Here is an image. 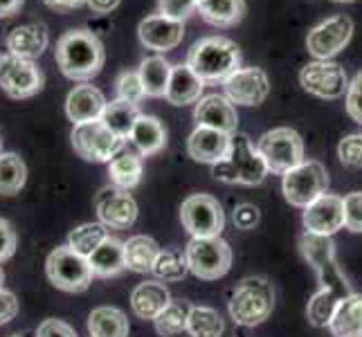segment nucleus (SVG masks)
<instances>
[{"mask_svg":"<svg viewBox=\"0 0 362 337\" xmlns=\"http://www.w3.org/2000/svg\"><path fill=\"white\" fill-rule=\"evenodd\" d=\"M54 59L72 81L88 83L104 68L106 52L97 36L88 30H70L57 41Z\"/></svg>","mask_w":362,"mask_h":337,"instance_id":"1","label":"nucleus"},{"mask_svg":"<svg viewBox=\"0 0 362 337\" xmlns=\"http://www.w3.org/2000/svg\"><path fill=\"white\" fill-rule=\"evenodd\" d=\"M187 66L205 83L226 81L230 74L241 68L239 45L226 36H205L192 45L189 54H187Z\"/></svg>","mask_w":362,"mask_h":337,"instance_id":"2","label":"nucleus"},{"mask_svg":"<svg viewBox=\"0 0 362 337\" xmlns=\"http://www.w3.org/2000/svg\"><path fill=\"white\" fill-rule=\"evenodd\" d=\"M211 176L228 184L255 187L264 182L268 176V167L264 158L259 155L257 146L250 142V137L243 133H234L228 158L211 167Z\"/></svg>","mask_w":362,"mask_h":337,"instance_id":"3","label":"nucleus"},{"mask_svg":"<svg viewBox=\"0 0 362 337\" xmlns=\"http://www.w3.org/2000/svg\"><path fill=\"white\" fill-rule=\"evenodd\" d=\"M274 308V290L266 277H245L232 290L230 315L239 326H259L264 324Z\"/></svg>","mask_w":362,"mask_h":337,"instance_id":"4","label":"nucleus"},{"mask_svg":"<svg viewBox=\"0 0 362 337\" xmlns=\"http://www.w3.org/2000/svg\"><path fill=\"white\" fill-rule=\"evenodd\" d=\"M299 249H302L308 266H313V270L317 272L322 290H331L340 299L354 295L351 283L346 281L344 272L340 270L338 261H335V245L331 241V236L304 232L299 236Z\"/></svg>","mask_w":362,"mask_h":337,"instance_id":"5","label":"nucleus"},{"mask_svg":"<svg viewBox=\"0 0 362 337\" xmlns=\"http://www.w3.org/2000/svg\"><path fill=\"white\" fill-rule=\"evenodd\" d=\"M45 274L54 288L64 292H83L93 283L90 261L74 252L70 245L54 247L45 261Z\"/></svg>","mask_w":362,"mask_h":337,"instance_id":"6","label":"nucleus"},{"mask_svg":"<svg viewBox=\"0 0 362 337\" xmlns=\"http://www.w3.org/2000/svg\"><path fill=\"white\" fill-rule=\"evenodd\" d=\"M257 151L264 158L268 171L284 176V173H288L304 162V140L297 131L279 126L261 135V140L257 142Z\"/></svg>","mask_w":362,"mask_h":337,"instance_id":"7","label":"nucleus"},{"mask_svg":"<svg viewBox=\"0 0 362 337\" xmlns=\"http://www.w3.org/2000/svg\"><path fill=\"white\" fill-rule=\"evenodd\" d=\"M187 266L189 272L198 279L216 281L226 277L232 268V247L221 236L211 239H192L185 247Z\"/></svg>","mask_w":362,"mask_h":337,"instance_id":"8","label":"nucleus"},{"mask_svg":"<svg viewBox=\"0 0 362 337\" xmlns=\"http://www.w3.org/2000/svg\"><path fill=\"white\" fill-rule=\"evenodd\" d=\"M284 198L293 207L306 209L310 203H315L322 194L329 189V173L327 167L317 160H304L302 165L284 173Z\"/></svg>","mask_w":362,"mask_h":337,"instance_id":"9","label":"nucleus"},{"mask_svg":"<svg viewBox=\"0 0 362 337\" xmlns=\"http://www.w3.org/2000/svg\"><path fill=\"white\" fill-rule=\"evenodd\" d=\"M70 140L79 158H83L86 162H97V165L99 162H110L117 153H122L124 142H127L110 129H106L102 119L77 124L72 129Z\"/></svg>","mask_w":362,"mask_h":337,"instance_id":"10","label":"nucleus"},{"mask_svg":"<svg viewBox=\"0 0 362 337\" xmlns=\"http://www.w3.org/2000/svg\"><path fill=\"white\" fill-rule=\"evenodd\" d=\"M182 227L192 234V239H211L221 236L226 227V214L214 196L194 194L180 205Z\"/></svg>","mask_w":362,"mask_h":337,"instance_id":"11","label":"nucleus"},{"mask_svg":"<svg viewBox=\"0 0 362 337\" xmlns=\"http://www.w3.org/2000/svg\"><path fill=\"white\" fill-rule=\"evenodd\" d=\"M45 77L30 59L14 54L0 57V90L11 99H30L43 90Z\"/></svg>","mask_w":362,"mask_h":337,"instance_id":"12","label":"nucleus"},{"mask_svg":"<svg viewBox=\"0 0 362 337\" xmlns=\"http://www.w3.org/2000/svg\"><path fill=\"white\" fill-rule=\"evenodd\" d=\"M351 36H354V20L344 14H338L315 25L308 32L306 47L317 61H329L331 57L342 52L349 45V41H351Z\"/></svg>","mask_w":362,"mask_h":337,"instance_id":"13","label":"nucleus"},{"mask_svg":"<svg viewBox=\"0 0 362 337\" xmlns=\"http://www.w3.org/2000/svg\"><path fill=\"white\" fill-rule=\"evenodd\" d=\"M302 88L320 99H340L349 90V79L342 66L333 61H313L299 72Z\"/></svg>","mask_w":362,"mask_h":337,"instance_id":"14","label":"nucleus"},{"mask_svg":"<svg viewBox=\"0 0 362 337\" xmlns=\"http://www.w3.org/2000/svg\"><path fill=\"white\" fill-rule=\"evenodd\" d=\"M95 209L99 223H104L108 230H129L137 220V203L133 196L113 184L99 189L95 196Z\"/></svg>","mask_w":362,"mask_h":337,"instance_id":"15","label":"nucleus"},{"mask_svg":"<svg viewBox=\"0 0 362 337\" xmlns=\"http://www.w3.org/2000/svg\"><path fill=\"white\" fill-rule=\"evenodd\" d=\"M223 88H226V97L236 106H259L270 95V79L266 70L257 66L239 68L223 81Z\"/></svg>","mask_w":362,"mask_h":337,"instance_id":"16","label":"nucleus"},{"mask_svg":"<svg viewBox=\"0 0 362 337\" xmlns=\"http://www.w3.org/2000/svg\"><path fill=\"white\" fill-rule=\"evenodd\" d=\"M304 227L310 234L333 236L344 227V198L335 194H322L315 203L304 209Z\"/></svg>","mask_w":362,"mask_h":337,"instance_id":"17","label":"nucleus"},{"mask_svg":"<svg viewBox=\"0 0 362 337\" xmlns=\"http://www.w3.org/2000/svg\"><path fill=\"white\" fill-rule=\"evenodd\" d=\"M137 36H140V43L146 49H153V52L162 54L169 52V49L178 47L185 39V25L180 20L167 18L162 14L146 16L140 28H137Z\"/></svg>","mask_w":362,"mask_h":337,"instance_id":"18","label":"nucleus"},{"mask_svg":"<svg viewBox=\"0 0 362 337\" xmlns=\"http://www.w3.org/2000/svg\"><path fill=\"white\" fill-rule=\"evenodd\" d=\"M230 146H232V135L216 129L196 126V131L187 140V153H189L192 160L201 162V165L214 167L228 158Z\"/></svg>","mask_w":362,"mask_h":337,"instance_id":"19","label":"nucleus"},{"mask_svg":"<svg viewBox=\"0 0 362 337\" xmlns=\"http://www.w3.org/2000/svg\"><path fill=\"white\" fill-rule=\"evenodd\" d=\"M194 119L198 126L216 129L228 135L236 133L239 126V115H236L234 104L226 95H207L194 108Z\"/></svg>","mask_w":362,"mask_h":337,"instance_id":"20","label":"nucleus"},{"mask_svg":"<svg viewBox=\"0 0 362 337\" xmlns=\"http://www.w3.org/2000/svg\"><path fill=\"white\" fill-rule=\"evenodd\" d=\"M106 104L108 102L102 90L95 88L93 83H81V85H74V88L68 93L66 115L74 126H77V124H86V122H99L104 115Z\"/></svg>","mask_w":362,"mask_h":337,"instance_id":"21","label":"nucleus"},{"mask_svg":"<svg viewBox=\"0 0 362 337\" xmlns=\"http://www.w3.org/2000/svg\"><path fill=\"white\" fill-rule=\"evenodd\" d=\"M49 43L47 28L43 23H30V25H18L7 34V49L9 54L21 57V59H39Z\"/></svg>","mask_w":362,"mask_h":337,"instance_id":"22","label":"nucleus"},{"mask_svg":"<svg viewBox=\"0 0 362 337\" xmlns=\"http://www.w3.org/2000/svg\"><path fill=\"white\" fill-rule=\"evenodd\" d=\"M203 90H205V81L187 64H180V66H173L171 70V81H169L165 99L171 106L198 104L203 99L201 97Z\"/></svg>","mask_w":362,"mask_h":337,"instance_id":"23","label":"nucleus"},{"mask_svg":"<svg viewBox=\"0 0 362 337\" xmlns=\"http://www.w3.org/2000/svg\"><path fill=\"white\" fill-rule=\"evenodd\" d=\"M171 304V295L165 283L160 281H142L131 292V308L140 319H156L162 310Z\"/></svg>","mask_w":362,"mask_h":337,"instance_id":"24","label":"nucleus"},{"mask_svg":"<svg viewBox=\"0 0 362 337\" xmlns=\"http://www.w3.org/2000/svg\"><path fill=\"white\" fill-rule=\"evenodd\" d=\"M129 142L137 148L142 158L156 155L167 146V129L153 115H140L129 135Z\"/></svg>","mask_w":362,"mask_h":337,"instance_id":"25","label":"nucleus"},{"mask_svg":"<svg viewBox=\"0 0 362 337\" xmlns=\"http://www.w3.org/2000/svg\"><path fill=\"white\" fill-rule=\"evenodd\" d=\"M333 337H362V295H349L338 304L329 324Z\"/></svg>","mask_w":362,"mask_h":337,"instance_id":"26","label":"nucleus"},{"mask_svg":"<svg viewBox=\"0 0 362 337\" xmlns=\"http://www.w3.org/2000/svg\"><path fill=\"white\" fill-rule=\"evenodd\" d=\"M196 11L214 28H232L245 16V0H198Z\"/></svg>","mask_w":362,"mask_h":337,"instance_id":"27","label":"nucleus"},{"mask_svg":"<svg viewBox=\"0 0 362 337\" xmlns=\"http://www.w3.org/2000/svg\"><path fill=\"white\" fill-rule=\"evenodd\" d=\"M93 274L99 279L115 277L122 270H127V261H124V243L108 236V239L99 245L95 252L88 256Z\"/></svg>","mask_w":362,"mask_h":337,"instance_id":"28","label":"nucleus"},{"mask_svg":"<svg viewBox=\"0 0 362 337\" xmlns=\"http://www.w3.org/2000/svg\"><path fill=\"white\" fill-rule=\"evenodd\" d=\"M90 337H129V317L115 306H99L88 315Z\"/></svg>","mask_w":362,"mask_h":337,"instance_id":"29","label":"nucleus"},{"mask_svg":"<svg viewBox=\"0 0 362 337\" xmlns=\"http://www.w3.org/2000/svg\"><path fill=\"white\" fill-rule=\"evenodd\" d=\"M160 254V245L151 239V236L137 234L131 236L129 241H124V261H127V268L133 272H153L156 259Z\"/></svg>","mask_w":362,"mask_h":337,"instance_id":"30","label":"nucleus"},{"mask_svg":"<svg viewBox=\"0 0 362 337\" xmlns=\"http://www.w3.org/2000/svg\"><path fill=\"white\" fill-rule=\"evenodd\" d=\"M171 70L173 66L165 57H146L137 72H140L142 85L146 90V97H167V88L171 81Z\"/></svg>","mask_w":362,"mask_h":337,"instance_id":"31","label":"nucleus"},{"mask_svg":"<svg viewBox=\"0 0 362 337\" xmlns=\"http://www.w3.org/2000/svg\"><path fill=\"white\" fill-rule=\"evenodd\" d=\"M108 176L117 189H124V191L133 189V187H137L142 180V155L131 153V151L117 153L108 162Z\"/></svg>","mask_w":362,"mask_h":337,"instance_id":"32","label":"nucleus"},{"mask_svg":"<svg viewBox=\"0 0 362 337\" xmlns=\"http://www.w3.org/2000/svg\"><path fill=\"white\" fill-rule=\"evenodd\" d=\"M140 115L142 112L137 108V104L124 102V99H113V102L106 104L102 122H104V126L113 131L117 137L129 140V135L135 126V122L140 119Z\"/></svg>","mask_w":362,"mask_h":337,"instance_id":"33","label":"nucleus"},{"mask_svg":"<svg viewBox=\"0 0 362 337\" xmlns=\"http://www.w3.org/2000/svg\"><path fill=\"white\" fill-rule=\"evenodd\" d=\"M28 182V167L18 153H0V196H16Z\"/></svg>","mask_w":362,"mask_h":337,"instance_id":"34","label":"nucleus"},{"mask_svg":"<svg viewBox=\"0 0 362 337\" xmlns=\"http://www.w3.org/2000/svg\"><path fill=\"white\" fill-rule=\"evenodd\" d=\"M187 333L192 337H221L226 333V324L218 310L209 306H192L187 319Z\"/></svg>","mask_w":362,"mask_h":337,"instance_id":"35","label":"nucleus"},{"mask_svg":"<svg viewBox=\"0 0 362 337\" xmlns=\"http://www.w3.org/2000/svg\"><path fill=\"white\" fill-rule=\"evenodd\" d=\"M108 239V227L104 223H83L68 234V245L88 259L95 249Z\"/></svg>","mask_w":362,"mask_h":337,"instance_id":"36","label":"nucleus"},{"mask_svg":"<svg viewBox=\"0 0 362 337\" xmlns=\"http://www.w3.org/2000/svg\"><path fill=\"white\" fill-rule=\"evenodd\" d=\"M192 306L185 302H171L162 313L153 319L156 331L162 337H176L187 331V319H189Z\"/></svg>","mask_w":362,"mask_h":337,"instance_id":"37","label":"nucleus"},{"mask_svg":"<svg viewBox=\"0 0 362 337\" xmlns=\"http://www.w3.org/2000/svg\"><path fill=\"white\" fill-rule=\"evenodd\" d=\"M340 302H342V299L335 292L320 288L313 297H310V302H308V308H306L308 321L313 324V326H317V329H327Z\"/></svg>","mask_w":362,"mask_h":337,"instance_id":"38","label":"nucleus"},{"mask_svg":"<svg viewBox=\"0 0 362 337\" xmlns=\"http://www.w3.org/2000/svg\"><path fill=\"white\" fill-rule=\"evenodd\" d=\"M187 272H189V266L180 249H160L153 266V274L160 281H180Z\"/></svg>","mask_w":362,"mask_h":337,"instance_id":"39","label":"nucleus"},{"mask_svg":"<svg viewBox=\"0 0 362 337\" xmlns=\"http://www.w3.org/2000/svg\"><path fill=\"white\" fill-rule=\"evenodd\" d=\"M115 88H117V99H124V102H131V104H140L146 97V90H144L140 72L137 70L119 72L115 79Z\"/></svg>","mask_w":362,"mask_h":337,"instance_id":"40","label":"nucleus"},{"mask_svg":"<svg viewBox=\"0 0 362 337\" xmlns=\"http://www.w3.org/2000/svg\"><path fill=\"white\" fill-rule=\"evenodd\" d=\"M338 158L349 169H362V133H351L340 140Z\"/></svg>","mask_w":362,"mask_h":337,"instance_id":"41","label":"nucleus"},{"mask_svg":"<svg viewBox=\"0 0 362 337\" xmlns=\"http://www.w3.org/2000/svg\"><path fill=\"white\" fill-rule=\"evenodd\" d=\"M344 227L349 232L362 234V191L344 196Z\"/></svg>","mask_w":362,"mask_h":337,"instance_id":"42","label":"nucleus"},{"mask_svg":"<svg viewBox=\"0 0 362 337\" xmlns=\"http://www.w3.org/2000/svg\"><path fill=\"white\" fill-rule=\"evenodd\" d=\"M196 5H198V0H160L158 3L162 16L180 20V23L192 14V11L196 9Z\"/></svg>","mask_w":362,"mask_h":337,"instance_id":"43","label":"nucleus"},{"mask_svg":"<svg viewBox=\"0 0 362 337\" xmlns=\"http://www.w3.org/2000/svg\"><path fill=\"white\" fill-rule=\"evenodd\" d=\"M346 112L354 122L362 124V72H358L356 77L349 83L346 90Z\"/></svg>","mask_w":362,"mask_h":337,"instance_id":"44","label":"nucleus"},{"mask_svg":"<svg viewBox=\"0 0 362 337\" xmlns=\"http://www.w3.org/2000/svg\"><path fill=\"white\" fill-rule=\"evenodd\" d=\"M16 230L11 227L7 218H0V264H5L7 259L14 256L16 252Z\"/></svg>","mask_w":362,"mask_h":337,"instance_id":"45","label":"nucleus"},{"mask_svg":"<svg viewBox=\"0 0 362 337\" xmlns=\"http://www.w3.org/2000/svg\"><path fill=\"white\" fill-rule=\"evenodd\" d=\"M36 337H79L70 324L61 319H45L36 329Z\"/></svg>","mask_w":362,"mask_h":337,"instance_id":"46","label":"nucleus"},{"mask_svg":"<svg viewBox=\"0 0 362 337\" xmlns=\"http://www.w3.org/2000/svg\"><path fill=\"white\" fill-rule=\"evenodd\" d=\"M261 214H259V209L255 205H250V203H243L234 209V225L239 230H252L255 225L259 223Z\"/></svg>","mask_w":362,"mask_h":337,"instance_id":"47","label":"nucleus"},{"mask_svg":"<svg viewBox=\"0 0 362 337\" xmlns=\"http://www.w3.org/2000/svg\"><path fill=\"white\" fill-rule=\"evenodd\" d=\"M18 315V299L14 292L0 288V326H5Z\"/></svg>","mask_w":362,"mask_h":337,"instance_id":"48","label":"nucleus"},{"mask_svg":"<svg viewBox=\"0 0 362 337\" xmlns=\"http://www.w3.org/2000/svg\"><path fill=\"white\" fill-rule=\"evenodd\" d=\"M119 3L122 0H86V5L90 7L93 14H99V16H106L110 11H115Z\"/></svg>","mask_w":362,"mask_h":337,"instance_id":"49","label":"nucleus"},{"mask_svg":"<svg viewBox=\"0 0 362 337\" xmlns=\"http://www.w3.org/2000/svg\"><path fill=\"white\" fill-rule=\"evenodd\" d=\"M43 3L54 11H72L86 5V0H43Z\"/></svg>","mask_w":362,"mask_h":337,"instance_id":"50","label":"nucleus"},{"mask_svg":"<svg viewBox=\"0 0 362 337\" xmlns=\"http://www.w3.org/2000/svg\"><path fill=\"white\" fill-rule=\"evenodd\" d=\"M25 0H0V18H9L14 16L16 11H21Z\"/></svg>","mask_w":362,"mask_h":337,"instance_id":"51","label":"nucleus"},{"mask_svg":"<svg viewBox=\"0 0 362 337\" xmlns=\"http://www.w3.org/2000/svg\"><path fill=\"white\" fill-rule=\"evenodd\" d=\"M3 283H5V272H3V268H0V288H3Z\"/></svg>","mask_w":362,"mask_h":337,"instance_id":"52","label":"nucleus"},{"mask_svg":"<svg viewBox=\"0 0 362 337\" xmlns=\"http://www.w3.org/2000/svg\"><path fill=\"white\" fill-rule=\"evenodd\" d=\"M333 3H354V0H333Z\"/></svg>","mask_w":362,"mask_h":337,"instance_id":"53","label":"nucleus"},{"mask_svg":"<svg viewBox=\"0 0 362 337\" xmlns=\"http://www.w3.org/2000/svg\"><path fill=\"white\" fill-rule=\"evenodd\" d=\"M0 153H3V137H0Z\"/></svg>","mask_w":362,"mask_h":337,"instance_id":"54","label":"nucleus"},{"mask_svg":"<svg viewBox=\"0 0 362 337\" xmlns=\"http://www.w3.org/2000/svg\"><path fill=\"white\" fill-rule=\"evenodd\" d=\"M9 337H23V335H9Z\"/></svg>","mask_w":362,"mask_h":337,"instance_id":"55","label":"nucleus"}]
</instances>
